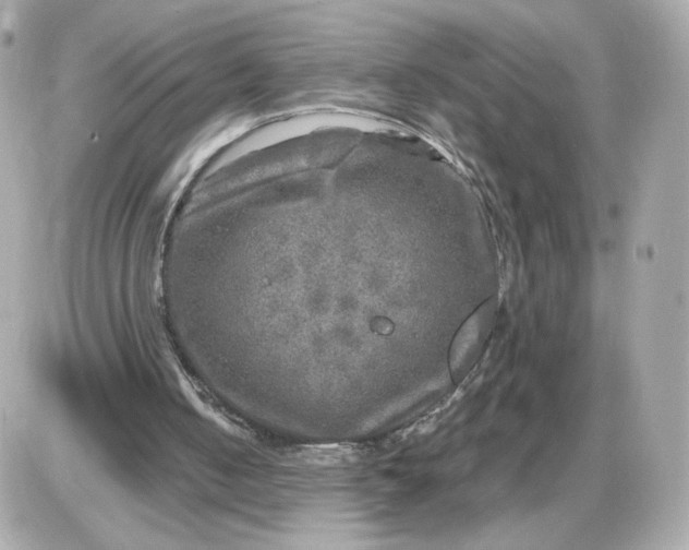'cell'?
Returning <instances> with one entry per match:
<instances>
[{
  "mask_svg": "<svg viewBox=\"0 0 689 550\" xmlns=\"http://www.w3.org/2000/svg\"><path fill=\"white\" fill-rule=\"evenodd\" d=\"M498 301H483L460 325L449 348L448 366L452 381L462 382L480 359L496 322Z\"/></svg>",
  "mask_w": 689,
  "mask_h": 550,
  "instance_id": "cell-1",
  "label": "cell"
}]
</instances>
